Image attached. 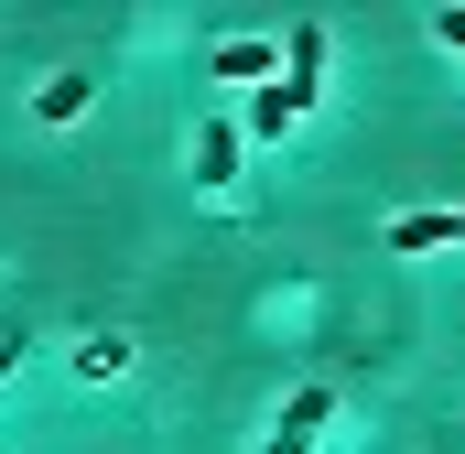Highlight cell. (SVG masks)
I'll return each instance as SVG.
<instances>
[{"label": "cell", "mask_w": 465, "mask_h": 454, "mask_svg": "<svg viewBox=\"0 0 465 454\" xmlns=\"http://www.w3.org/2000/svg\"><path fill=\"white\" fill-rule=\"evenodd\" d=\"M238 163H249V130H238V109L195 119V195H238Z\"/></svg>", "instance_id": "6da1fadb"}, {"label": "cell", "mask_w": 465, "mask_h": 454, "mask_svg": "<svg viewBox=\"0 0 465 454\" xmlns=\"http://www.w3.org/2000/svg\"><path fill=\"white\" fill-rule=\"evenodd\" d=\"M325 422H336V379H303V390L282 400V422H271V444H260V454H314Z\"/></svg>", "instance_id": "7a4b0ae2"}, {"label": "cell", "mask_w": 465, "mask_h": 454, "mask_svg": "<svg viewBox=\"0 0 465 454\" xmlns=\"http://www.w3.org/2000/svg\"><path fill=\"white\" fill-rule=\"evenodd\" d=\"M206 65H217L228 87H282V76H271V65H282V44H271V33H217V44H206Z\"/></svg>", "instance_id": "3957f363"}, {"label": "cell", "mask_w": 465, "mask_h": 454, "mask_svg": "<svg viewBox=\"0 0 465 454\" xmlns=\"http://www.w3.org/2000/svg\"><path fill=\"white\" fill-rule=\"evenodd\" d=\"M314 87H325V22H292L282 33V98L314 109Z\"/></svg>", "instance_id": "277c9868"}, {"label": "cell", "mask_w": 465, "mask_h": 454, "mask_svg": "<svg viewBox=\"0 0 465 454\" xmlns=\"http://www.w3.org/2000/svg\"><path fill=\"white\" fill-rule=\"evenodd\" d=\"M98 109V76H87V65H65V76H44V87H33V119H54V130H65V119H87Z\"/></svg>", "instance_id": "5b68a950"}, {"label": "cell", "mask_w": 465, "mask_h": 454, "mask_svg": "<svg viewBox=\"0 0 465 454\" xmlns=\"http://www.w3.org/2000/svg\"><path fill=\"white\" fill-rule=\"evenodd\" d=\"M455 238V206H401L390 217V249H444Z\"/></svg>", "instance_id": "8992f818"}, {"label": "cell", "mask_w": 465, "mask_h": 454, "mask_svg": "<svg viewBox=\"0 0 465 454\" xmlns=\"http://www.w3.org/2000/svg\"><path fill=\"white\" fill-rule=\"evenodd\" d=\"M292 98H282V87H260V98H249V109H238V130H249V141H282V130H292Z\"/></svg>", "instance_id": "52a82bcc"}, {"label": "cell", "mask_w": 465, "mask_h": 454, "mask_svg": "<svg viewBox=\"0 0 465 454\" xmlns=\"http://www.w3.org/2000/svg\"><path fill=\"white\" fill-rule=\"evenodd\" d=\"M76 368H87V379H119V368H130V336H98V346H76Z\"/></svg>", "instance_id": "ba28073f"}, {"label": "cell", "mask_w": 465, "mask_h": 454, "mask_svg": "<svg viewBox=\"0 0 465 454\" xmlns=\"http://www.w3.org/2000/svg\"><path fill=\"white\" fill-rule=\"evenodd\" d=\"M433 33H444V44H455V54H465V11H433Z\"/></svg>", "instance_id": "9c48e42d"}, {"label": "cell", "mask_w": 465, "mask_h": 454, "mask_svg": "<svg viewBox=\"0 0 465 454\" xmlns=\"http://www.w3.org/2000/svg\"><path fill=\"white\" fill-rule=\"evenodd\" d=\"M0 368H11V336H0Z\"/></svg>", "instance_id": "30bf717a"}]
</instances>
